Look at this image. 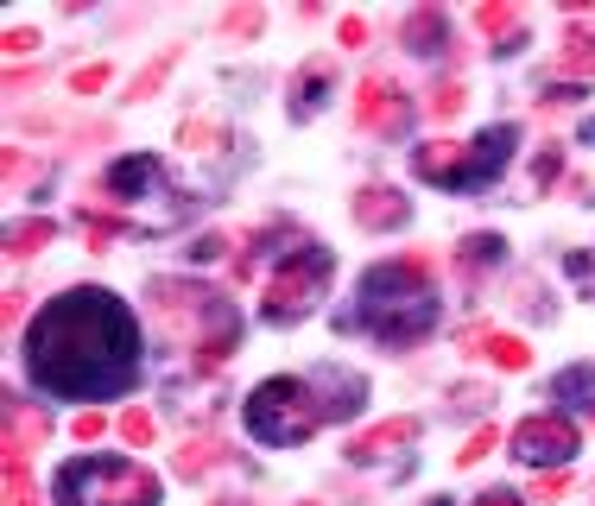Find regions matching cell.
Wrapping results in <instances>:
<instances>
[{"instance_id": "15", "label": "cell", "mask_w": 595, "mask_h": 506, "mask_svg": "<svg viewBox=\"0 0 595 506\" xmlns=\"http://www.w3.org/2000/svg\"><path fill=\"white\" fill-rule=\"evenodd\" d=\"M228 456L223 437H190V443H178V456H172V469H178V481H197V475H210L216 463Z\"/></svg>"}, {"instance_id": "2", "label": "cell", "mask_w": 595, "mask_h": 506, "mask_svg": "<svg viewBox=\"0 0 595 506\" xmlns=\"http://www.w3.org/2000/svg\"><path fill=\"white\" fill-rule=\"evenodd\" d=\"M362 380L355 374H279L248 393V431L261 443H304L317 425H330L342 412L362 405Z\"/></svg>"}, {"instance_id": "31", "label": "cell", "mask_w": 595, "mask_h": 506, "mask_svg": "<svg viewBox=\"0 0 595 506\" xmlns=\"http://www.w3.org/2000/svg\"><path fill=\"white\" fill-rule=\"evenodd\" d=\"M102 425H109V418H102V412H83V418H76L71 431L83 437V443H96V437H102Z\"/></svg>"}, {"instance_id": "5", "label": "cell", "mask_w": 595, "mask_h": 506, "mask_svg": "<svg viewBox=\"0 0 595 506\" xmlns=\"http://www.w3.org/2000/svg\"><path fill=\"white\" fill-rule=\"evenodd\" d=\"M58 506H159V481L121 456H83L58 469Z\"/></svg>"}, {"instance_id": "36", "label": "cell", "mask_w": 595, "mask_h": 506, "mask_svg": "<svg viewBox=\"0 0 595 506\" xmlns=\"http://www.w3.org/2000/svg\"><path fill=\"white\" fill-rule=\"evenodd\" d=\"M38 45V33H7V51H13V58H20V51H33Z\"/></svg>"}, {"instance_id": "17", "label": "cell", "mask_w": 595, "mask_h": 506, "mask_svg": "<svg viewBox=\"0 0 595 506\" xmlns=\"http://www.w3.org/2000/svg\"><path fill=\"white\" fill-rule=\"evenodd\" d=\"M406 45H412V51H425V58H431V51H444V45H450V38H444V13H438V7H418V13L406 20Z\"/></svg>"}, {"instance_id": "39", "label": "cell", "mask_w": 595, "mask_h": 506, "mask_svg": "<svg viewBox=\"0 0 595 506\" xmlns=\"http://www.w3.org/2000/svg\"><path fill=\"white\" fill-rule=\"evenodd\" d=\"M431 506H450V501H431Z\"/></svg>"}, {"instance_id": "35", "label": "cell", "mask_w": 595, "mask_h": 506, "mask_svg": "<svg viewBox=\"0 0 595 506\" xmlns=\"http://www.w3.org/2000/svg\"><path fill=\"white\" fill-rule=\"evenodd\" d=\"M336 38H342V45H362V38H368V26H362V20H342V26H336Z\"/></svg>"}, {"instance_id": "30", "label": "cell", "mask_w": 595, "mask_h": 506, "mask_svg": "<svg viewBox=\"0 0 595 506\" xmlns=\"http://www.w3.org/2000/svg\"><path fill=\"white\" fill-rule=\"evenodd\" d=\"M514 298H520V311H539V304H545V286H539V279H520Z\"/></svg>"}, {"instance_id": "34", "label": "cell", "mask_w": 595, "mask_h": 506, "mask_svg": "<svg viewBox=\"0 0 595 506\" xmlns=\"http://www.w3.org/2000/svg\"><path fill=\"white\" fill-rule=\"evenodd\" d=\"M476 506H526V501H520V494H514V488H488V494H482V501H476Z\"/></svg>"}, {"instance_id": "33", "label": "cell", "mask_w": 595, "mask_h": 506, "mask_svg": "<svg viewBox=\"0 0 595 506\" xmlns=\"http://www.w3.org/2000/svg\"><path fill=\"white\" fill-rule=\"evenodd\" d=\"M450 399H456V405H494V393H488V387H456Z\"/></svg>"}, {"instance_id": "21", "label": "cell", "mask_w": 595, "mask_h": 506, "mask_svg": "<svg viewBox=\"0 0 595 506\" xmlns=\"http://www.w3.org/2000/svg\"><path fill=\"white\" fill-rule=\"evenodd\" d=\"M7 506H38V494H33V475H26V456H13L7 450Z\"/></svg>"}, {"instance_id": "26", "label": "cell", "mask_w": 595, "mask_h": 506, "mask_svg": "<svg viewBox=\"0 0 595 506\" xmlns=\"http://www.w3.org/2000/svg\"><path fill=\"white\" fill-rule=\"evenodd\" d=\"M456 109H463V83H438V89H431V114H438V121H450Z\"/></svg>"}, {"instance_id": "10", "label": "cell", "mask_w": 595, "mask_h": 506, "mask_svg": "<svg viewBox=\"0 0 595 506\" xmlns=\"http://www.w3.org/2000/svg\"><path fill=\"white\" fill-rule=\"evenodd\" d=\"M412 437H418V418L412 412H400V418H387V425H374V431L349 437V463H380V456H393V450H406Z\"/></svg>"}, {"instance_id": "16", "label": "cell", "mask_w": 595, "mask_h": 506, "mask_svg": "<svg viewBox=\"0 0 595 506\" xmlns=\"http://www.w3.org/2000/svg\"><path fill=\"white\" fill-rule=\"evenodd\" d=\"M476 26H482L488 38H501V51H514V38H520V7L488 0V7H476Z\"/></svg>"}, {"instance_id": "37", "label": "cell", "mask_w": 595, "mask_h": 506, "mask_svg": "<svg viewBox=\"0 0 595 506\" xmlns=\"http://www.w3.org/2000/svg\"><path fill=\"white\" fill-rule=\"evenodd\" d=\"M216 506H241V501H216Z\"/></svg>"}, {"instance_id": "40", "label": "cell", "mask_w": 595, "mask_h": 506, "mask_svg": "<svg viewBox=\"0 0 595 506\" xmlns=\"http://www.w3.org/2000/svg\"><path fill=\"white\" fill-rule=\"evenodd\" d=\"M590 506H595V501H590Z\"/></svg>"}, {"instance_id": "24", "label": "cell", "mask_w": 595, "mask_h": 506, "mask_svg": "<svg viewBox=\"0 0 595 506\" xmlns=\"http://www.w3.org/2000/svg\"><path fill=\"white\" fill-rule=\"evenodd\" d=\"M261 20H266V13L254 7V0H248V7L223 13V33H228V38H254V33H261Z\"/></svg>"}, {"instance_id": "12", "label": "cell", "mask_w": 595, "mask_h": 506, "mask_svg": "<svg viewBox=\"0 0 595 506\" xmlns=\"http://www.w3.org/2000/svg\"><path fill=\"white\" fill-rule=\"evenodd\" d=\"M520 140V127H488L482 140L469 146V178H463V190H476V184H488L501 165H507V146Z\"/></svg>"}, {"instance_id": "32", "label": "cell", "mask_w": 595, "mask_h": 506, "mask_svg": "<svg viewBox=\"0 0 595 506\" xmlns=\"http://www.w3.org/2000/svg\"><path fill=\"white\" fill-rule=\"evenodd\" d=\"M570 279L595 291V260H590V253H570Z\"/></svg>"}, {"instance_id": "8", "label": "cell", "mask_w": 595, "mask_h": 506, "mask_svg": "<svg viewBox=\"0 0 595 506\" xmlns=\"http://www.w3.org/2000/svg\"><path fill=\"white\" fill-rule=\"evenodd\" d=\"M406 89L393 83V76H380V71H368L362 76V102H355V121L368 127V134H400L406 127Z\"/></svg>"}, {"instance_id": "25", "label": "cell", "mask_w": 595, "mask_h": 506, "mask_svg": "<svg viewBox=\"0 0 595 506\" xmlns=\"http://www.w3.org/2000/svg\"><path fill=\"white\" fill-rule=\"evenodd\" d=\"M121 437H127L134 450H140V443H152V418L140 412V405H127V412H121Z\"/></svg>"}, {"instance_id": "11", "label": "cell", "mask_w": 595, "mask_h": 506, "mask_svg": "<svg viewBox=\"0 0 595 506\" xmlns=\"http://www.w3.org/2000/svg\"><path fill=\"white\" fill-rule=\"evenodd\" d=\"M406 216L412 210L393 184H362V190H355V222H362V228H400Z\"/></svg>"}, {"instance_id": "14", "label": "cell", "mask_w": 595, "mask_h": 506, "mask_svg": "<svg viewBox=\"0 0 595 506\" xmlns=\"http://www.w3.org/2000/svg\"><path fill=\"white\" fill-rule=\"evenodd\" d=\"M330 83H336V64H330V58H311V64L292 76V114H298V121L324 102V89H330Z\"/></svg>"}, {"instance_id": "7", "label": "cell", "mask_w": 595, "mask_h": 506, "mask_svg": "<svg viewBox=\"0 0 595 506\" xmlns=\"http://www.w3.org/2000/svg\"><path fill=\"white\" fill-rule=\"evenodd\" d=\"M514 456H520L526 469L532 463H564V456H577V425L564 412H539V418H526L520 431H514Z\"/></svg>"}, {"instance_id": "29", "label": "cell", "mask_w": 595, "mask_h": 506, "mask_svg": "<svg viewBox=\"0 0 595 506\" xmlns=\"http://www.w3.org/2000/svg\"><path fill=\"white\" fill-rule=\"evenodd\" d=\"M564 488H570V475H539V488H532V501H558V494H564Z\"/></svg>"}, {"instance_id": "28", "label": "cell", "mask_w": 595, "mask_h": 506, "mask_svg": "<svg viewBox=\"0 0 595 506\" xmlns=\"http://www.w3.org/2000/svg\"><path fill=\"white\" fill-rule=\"evenodd\" d=\"M71 89H76V96H96V89H109V64H89V71H76Z\"/></svg>"}, {"instance_id": "38", "label": "cell", "mask_w": 595, "mask_h": 506, "mask_svg": "<svg viewBox=\"0 0 595 506\" xmlns=\"http://www.w3.org/2000/svg\"><path fill=\"white\" fill-rule=\"evenodd\" d=\"M298 506H317V501H298Z\"/></svg>"}, {"instance_id": "27", "label": "cell", "mask_w": 595, "mask_h": 506, "mask_svg": "<svg viewBox=\"0 0 595 506\" xmlns=\"http://www.w3.org/2000/svg\"><path fill=\"white\" fill-rule=\"evenodd\" d=\"M488 450H494V425H482V431L469 437V443H463V456H456V463H463V469H476V463H482Z\"/></svg>"}, {"instance_id": "13", "label": "cell", "mask_w": 595, "mask_h": 506, "mask_svg": "<svg viewBox=\"0 0 595 506\" xmlns=\"http://www.w3.org/2000/svg\"><path fill=\"white\" fill-rule=\"evenodd\" d=\"M501 260V235H469L463 248H456V279H463V291L482 286V273Z\"/></svg>"}, {"instance_id": "3", "label": "cell", "mask_w": 595, "mask_h": 506, "mask_svg": "<svg viewBox=\"0 0 595 506\" xmlns=\"http://www.w3.org/2000/svg\"><path fill=\"white\" fill-rule=\"evenodd\" d=\"M362 324L387 349H412L438 329V266L431 253H393L362 273Z\"/></svg>"}, {"instance_id": "1", "label": "cell", "mask_w": 595, "mask_h": 506, "mask_svg": "<svg viewBox=\"0 0 595 506\" xmlns=\"http://www.w3.org/2000/svg\"><path fill=\"white\" fill-rule=\"evenodd\" d=\"M26 367L58 399H114L140 380V329L102 286H76L26 329Z\"/></svg>"}, {"instance_id": "23", "label": "cell", "mask_w": 595, "mask_h": 506, "mask_svg": "<svg viewBox=\"0 0 595 506\" xmlns=\"http://www.w3.org/2000/svg\"><path fill=\"white\" fill-rule=\"evenodd\" d=\"M172 64H178V51H165V58H152L147 71H140V76H134V83H127V96H134V102H147L152 89H159V83L172 76Z\"/></svg>"}, {"instance_id": "6", "label": "cell", "mask_w": 595, "mask_h": 506, "mask_svg": "<svg viewBox=\"0 0 595 506\" xmlns=\"http://www.w3.org/2000/svg\"><path fill=\"white\" fill-rule=\"evenodd\" d=\"M330 273H336V253H324V248L286 253V260H279V273L266 279V304H261V311L273 317V324H298V317L324 298Z\"/></svg>"}, {"instance_id": "22", "label": "cell", "mask_w": 595, "mask_h": 506, "mask_svg": "<svg viewBox=\"0 0 595 506\" xmlns=\"http://www.w3.org/2000/svg\"><path fill=\"white\" fill-rule=\"evenodd\" d=\"M51 235H58L51 222H26V228H13V235H7V253H13V260H33V253L51 241Z\"/></svg>"}, {"instance_id": "19", "label": "cell", "mask_w": 595, "mask_h": 506, "mask_svg": "<svg viewBox=\"0 0 595 506\" xmlns=\"http://www.w3.org/2000/svg\"><path fill=\"white\" fill-rule=\"evenodd\" d=\"M552 393H558L564 405H583V399L595 405V367H564L558 380H552Z\"/></svg>"}, {"instance_id": "9", "label": "cell", "mask_w": 595, "mask_h": 506, "mask_svg": "<svg viewBox=\"0 0 595 506\" xmlns=\"http://www.w3.org/2000/svg\"><path fill=\"white\" fill-rule=\"evenodd\" d=\"M412 172H418L425 184H450V190H463V178H469V146L425 140L418 152H412Z\"/></svg>"}, {"instance_id": "18", "label": "cell", "mask_w": 595, "mask_h": 506, "mask_svg": "<svg viewBox=\"0 0 595 506\" xmlns=\"http://www.w3.org/2000/svg\"><path fill=\"white\" fill-rule=\"evenodd\" d=\"M558 71L564 76H595V33H570V38H564Z\"/></svg>"}, {"instance_id": "4", "label": "cell", "mask_w": 595, "mask_h": 506, "mask_svg": "<svg viewBox=\"0 0 595 506\" xmlns=\"http://www.w3.org/2000/svg\"><path fill=\"white\" fill-rule=\"evenodd\" d=\"M147 304L165 317L172 336H185L190 342V355H197L203 374H216V367L228 362V349H235L241 324H235V304H228L223 291L197 286V279H152Z\"/></svg>"}, {"instance_id": "20", "label": "cell", "mask_w": 595, "mask_h": 506, "mask_svg": "<svg viewBox=\"0 0 595 506\" xmlns=\"http://www.w3.org/2000/svg\"><path fill=\"white\" fill-rule=\"evenodd\" d=\"M482 349H488V362H494V367H507V374H520V367H532V349H526L520 336H488Z\"/></svg>"}]
</instances>
